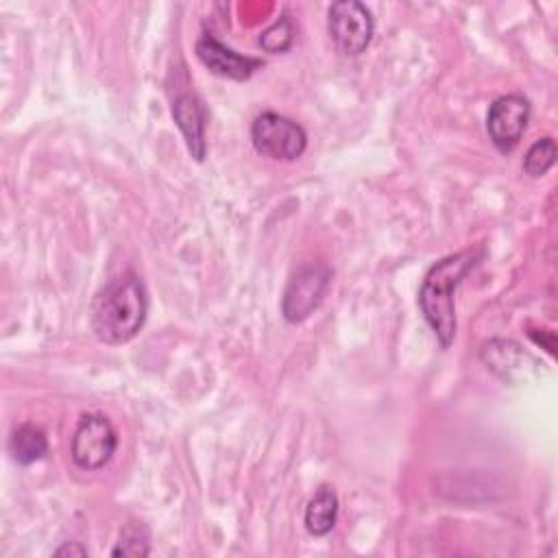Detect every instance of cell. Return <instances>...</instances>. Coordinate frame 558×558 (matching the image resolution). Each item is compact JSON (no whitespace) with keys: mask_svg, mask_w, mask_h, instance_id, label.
Returning <instances> with one entry per match:
<instances>
[{"mask_svg":"<svg viewBox=\"0 0 558 558\" xmlns=\"http://www.w3.org/2000/svg\"><path fill=\"white\" fill-rule=\"evenodd\" d=\"M54 556H87V547L81 545V543H65L63 547H59L54 551Z\"/></svg>","mask_w":558,"mask_h":558,"instance_id":"2e32d148","label":"cell"},{"mask_svg":"<svg viewBox=\"0 0 558 558\" xmlns=\"http://www.w3.org/2000/svg\"><path fill=\"white\" fill-rule=\"evenodd\" d=\"M482 255L484 248L451 253L438 259L421 283L418 307L442 349H447L456 338V288Z\"/></svg>","mask_w":558,"mask_h":558,"instance_id":"7a4b0ae2","label":"cell"},{"mask_svg":"<svg viewBox=\"0 0 558 558\" xmlns=\"http://www.w3.org/2000/svg\"><path fill=\"white\" fill-rule=\"evenodd\" d=\"M338 519V495L329 484H320L305 506V527L314 536H325Z\"/></svg>","mask_w":558,"mask_h":558,"instance_id":"30bf717a","label":"cell"},{"mask_svg":"<svg viewBox=\"0 0 558 558\" xmlns=\"http://www.w3.org/2000/svg\"><path fill=\"white\" fill-rule=\"evenodd\" d=\"M556 155H558V150H556L554 137L536 140V142L527 148V153H525V157H523V170H525V174H530V177H534V179L543 177V174L554 166Z\"/></svg>","mask_w":558,"mask_h":558,"instance_id":"4fadbf2b","label":"cell"},{"mask_svg":"<svg viewBox=\"0 0 558 558\" xmlns=\"http://www.w3.org/2000/svg\"><path fill=\"white\" fill-rule=\"evenodd\" d=\"M172 118L185 140L190 155L196 161H203L207 155V140H205L207 109L203 100L196 94H181L172 102Z\"/></svg>","mask_w":558,"mask_h":558,"instance_id":"9c48e42d","label":"cell"},{"mask_svg":"<svg viewBox=\"0 0 558 558\" xmlns=\"http://www.w3.org/2000/svg\"><path fill=\"white\" fill-rule=\"evenodd\" d=\"M251 140L257 153L281 161L299 159L307 148L305 129L275 111H264L253 120Z\"/></svg>","mask_w":558,"mask_h":558,"instance_id":"3957f363","label":"cell"},{"mask_svg":"<svg viewBox=\"0 0 558 558\" xmlns=\"http://www.w3.org/2000/svg\"><path fill=\"white\" fill-rule=\"evenodd\" d=\"M327 28L336 48L347 57L362 54L375 31V22L366 4L357 0H340L329 7Z\"/></svg>","mask_w":558,"mask_h":558,"instance_id":"5b68a950","label":"cell"},{"mask_svg":"<svg viewBox=\"0 0 558 558\" xmlns=\"http://www.w3.org/2000/svg\"><path fill=\"white\" fill-rule=\"evenodd\" d=\"M9 451L17 464H33L48 453V438L41 427L24 423L13 429L9 438Z\"/></svg>","mask_w":558,"mask_h":558,"instance_id":"8fae6325","label":"cell"},{"mask_svg":"<svg viewBox=\"0 0 558 558\" xmlns=\"http://www.w3.org/2000/svg\"><path fill=\"white\" fill-rule=\"evenodd\" d=\"M148 532L144 525H126L111 556H148Z\"/></svg>","mask_w":558,"mask_h":558,"instance_id":"9a60e30c","label":"cell"},{"mask_svg":"<svg viewBox=\"0 0 558 558\" xmlns=\"http://www.w3.org/2000/svg\"><path fill=\"white\" fill-rule=\"evenodd\" d=\"M294 41V24L290 20L288 13H281V17H277L262 35H259V46L270 52H286Z\"/></svg>","mask_w":558,"mask_h":558,"instance_id":"5bb4252c","label":"cell"},{"mask_svg":"<svg viewBox=\"0 0 558 558\" xmlns=\"http://www.w3.org/2000/svg\"><path fill=\"white\" fill-rule=\"evenodd\" d=\"M530 100L521 94L499 96L486 113V131L493 146L499 153H510L517 148L527 120H530Z\"/></svg>","mask_w":558,"mask_h":558,"instance_id":"52a82bcc","label":"cell"},{"mask_svg":"<svg viewBox=\"0 0 558 558\" xmlns=\"http://www.w3.org/2000/svg\"><path fill=\"white\" fill-rule=\"evenodd\" d=\"M482 360L497 375L510 377L519 371L523 360H530V355L512 340H490L482 347Z\"/></svg>","mask_w":558,"mask_h":558,"instance_id":"7c38bea8","label":"cell"},{"mask_svg":"<svg viewBox=\"0 0 558 558\" xmlns=\"http://www.w3.org/2000/svg\"><path fill=\"white\" fill-rule=\"evenodd\" d=\"M331 272L320 264H303L292 272L281 299V312L288 323L305 320L320 303L329 288Z\"/></svg>","mask_w":558,"mask_h":558,"instance_id":"8992f818","label":"cell"},{"mask_svg":"<svg viewBox=\"0 0 558 558\" xmlns=\"http://www.w3.org/2000/svg\"><path fill=\"white\" fill-rule=\"evenodd\" d=\"M118 434L105 414H83L72 434L70 453L78 469L96 471L102 469L116 453Z\"/></svg>","mask_w":558,"mask_h":558,"instance_id":"277c9868","label":"cell"},{"mask_svg":"<svg viewBox=\"0 0 558 558\" xmlns=\"http://www.w3.org/2000/svg\"><path fill=\"white\" fill-rule=\"evenodd\" d=\"M148 316V292L135 272L109 279L92 301V331L105 344H124L140 333Z\"/></svg>","mask_w":558,"mask_h":558,"instance_id":"6da1fadb","label":"cell"},{"mask_svg":"<svg viewBox=\"0 0 558 558\" xmlns=\"http://www.w3.org/2000/svg\"><path fill=\"white\" fill-rule=\"evenodd\" d=\"M196 57L209 72L233 81H246L255 70L264 65L262 59L240 54L207 33L196 41Z\"/></svg>","mask_w":558,"mask_h":558,"instance_id":"ba28073f","label":"cell"}]
</instances>
